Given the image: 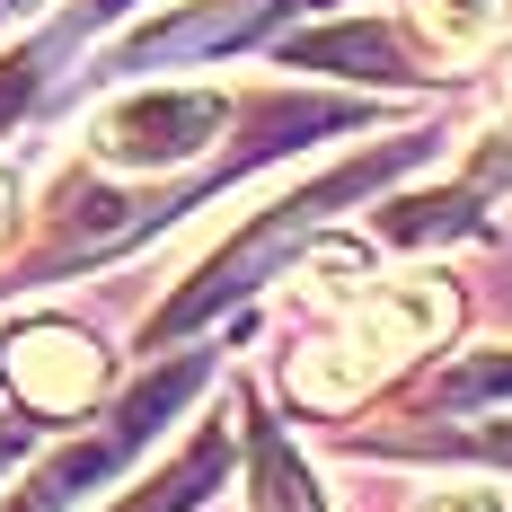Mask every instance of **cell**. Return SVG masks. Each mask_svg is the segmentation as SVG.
<instances>
[{"mask_svg": "<svg viewBox=\"0 0 512 512\" xmlns=\"http://www.w3.org/2000/svg\"><path fill=\"white\" fill-rule=\"evenodd\" d=\"M0 371H9V389L36 415H80L98 398V380H106L98 345H89L80 327H18V336L0 345Z\"/></svg>", "mask_w": 512, "mask_h": 512, "instance_id": "obj_3", "label": "cell"}, {"mask_svg": "<svg viewBox=\"0 0 512 512\" xmlns=\"http://www.w3.org/2000/svg\"><path fill=\"white\" fill-rule=\"evenodd\" d=\"M256 477H265V512H318V504H309V477H301V468H283L274 442L256 451Z\"/></svg>", "mask_w": 512, "mask_h": 512, "instance_id": "obj_6", "label": "cell"}, {"mask_svg": "<svg viewBox=\"0 0 512 512\" xmlns=\"http://www.w3.org/2000/svg\"><path fill=\"white\" fill-rule=\"evenodd\" d=\"M477 398H512V362H468V371H451L442 389H433V407H477Z\"/></svg>", "mask_w": 512, "mask_h": 512, "instance_id": "obj_5", "label": "cell"}, {"mask_svg": "<svg viewBox=\"0 0 512 512\" xmlns=\"http://www.w3.org/2000/svg\"><path fill=\"white\" fill-rule=\"evenodd\" d=\"M415 18H424V36H433V45L477 53V45L512 18V0H415Z\"/></svg>", "mask_w": 512, "mask_h": 512, "instance_id": "obj_4", "label": "cell"}, {"mask_svg": "<svg viewBox=\"0 0 512 512\" xmlns=\"http://www.w3.org/2000/svg\"><path fill=\"white\" fill-rule=\"evenodd\" d=\"M9 204H18V195H9V177H0V230H9Z\"/></svg>", "mask_w": 512, "mask_h": 512, "instance_id": "obj_8", "label": "cell"}, {"mask_svg": "<svg viewBox=\"0 0 512 512\" xmlns=\"http://www.w3.org/2000/svg\"><path fill=\"white\" fill-rule=\"evenodd\" d=\"M442 327H451V292H442L433 274H424V283H389L336 345H318V354L292 362V398H309V407H354L362 389H380V380L407 354H424Z\"/></svg>", "mask_w": 512, "mask_h": 512, "instance_id": "obj_1", "label": "cell"}, {"mask_svg": "<svg viewBox=\"0 0 512 512\" xmlns=\"http://www.w3.org/2000/svg\"><path fill=\"white\" fill-rule=\"evenodd\" d=\"M424 512H504L495 495H442V504H424Z\"/></svg>", "mask_w": 512, "mask_h": 512, "instance_id": "obj_7", "label": "cell"}, {"mask_svg": "<svg viewBox=\"0 0 512 512\" xmlns=\"http://www.w3.org/2000/svg\"><path fill=\"white\" fill-rule=\"evenodd\" d=\"M221 124H230V106L212 89H142V98H115L98 115V159H115V168H177L204 142H221Z\"/></svg>", "mask_w": 512, "mask_h": 512, "instance_id": "obj_2", "label": "cell"}]
</instances>
